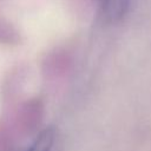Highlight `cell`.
<instances>
[{"mask_svg":"<svg viewBox=\"0 0 151 151\" xmlns=\"http://www.w3.org/2000/svg\"><path fill=\"white\" fill-rule=\"evenodd\" d=\"M131 0H101L103 12L110 21L120 20L127 12Z\"/></svg>","mask_w":151,"mask_h":151,"instance_id":"cell-1","label":"cell"}]
</instances>
